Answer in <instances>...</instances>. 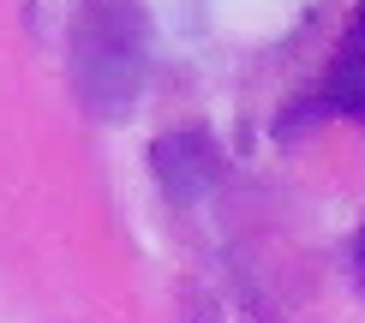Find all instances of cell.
I'll list each match as a JSON object with an SVG mask.
<instances>
[{
	"instance_id": "3",
	"label": "cell",
	"mask_w": 365,
	"mask_h": 323,
	"mask_svg": "<svg viewBox=\"0 0 365 323\" xmlns=\"http://www.w3.org/2000/svg\"><path fill=\"white\" fill-rule=\"evenodd\" d=\"M359 108H365V36H359V19H354L336 60H329V72H324V84H317V96L294 120H282V126H299L306 114H359Z\"/></svg>"
},
{
	"instance_id": "2",
	"label": "cell",
	"mask_w": 365,
	"mask_h": 323,
	"mask_svg": "<svg viewBox=\"0 0 365 323\" xmlns=\"http://www.w3.org/2000/svg\"><path fill=\"white\" fill-rule=\"evenodd\" d=\"M150 168H156L162 192L174 204H192V198H210L222 180V150L204 126H168L150 144Z\"/></svg>"
},
{
	"instance_id": "1",
	"label": "cell",
	"mask_w": 365,
	"mask_h": 323,
	"mask_svg": "<svg viewBox=\"0 0 365 323\" xmlns=\"http://www.w3.org/2000/svg\"><path fill=\"white\" fill-rule=\"evenodd\" d=\"M150 78V19L138 0H78L72 12V84L84 108L126 114Z\"/></svg>"
}]
</instances>
